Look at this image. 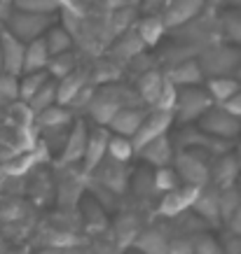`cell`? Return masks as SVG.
<instances>
[{
  "label": "cell",
  "instance_id": "16",
  "mask_svg": "<svg viewBox=\"0 0 241 254\" xmlns=\"http://www.w3.org/2000/svg\"><path fill=\"white\" fill-rule=\"evenodd\" d=\"M0 47H2V72L21 75L23 59H26V42L12 35L7 28H0Z\"/></svg>",
  "mask_w": 241,
  "mask_h": 254
},
{
  "label": "cell",
  "instance_id": "47",
  "mask_svg": "<svg viewBox=\"0 0 241 254\" xmlns=\"http://www.w3.org/2000/svg\"><path fill=\"white\" fill-rule=\"evenodd\" d=\"M234 152H237V156H239V159H241V138L237 140V145H234Z\"/></svg>",
  "mask_w": 241,
  "mask_h": 254
},
{
  "label": "cell",
  "instance_id": "18",
  "mask_svg": "<svg viewBox=\"0 0 241 254\" xmlns=\"http://www.w3.org/2000/svg\"><path fill=\"white\" fill-rule=\"evenodd\" d=\"M148 115V110H143V105H131V108H122L113 117V122L108 124L110 133H117V135H126V138H133L138 133L140 124Z\"/></svg>",
  "mask_w": 241,
  "mask_h": 254
},
{
  "label": "cell",
  "instance_id": "45",
  "mask_svg": "<svg viewBox=\"0 0 241 254\" xmlns=\"http://www.w3.org/2000/svg\"><path fill=\"white\" fill-rule=\"evenodd\" d=\"M9 12H12V0H0V28L5 26Z\"/></svg>",
  "mask_w": 241,
  "mask_h": 254
},
{
  "label": "cell",
  "instance_id": "42",
  "mask_svg": "<svg viewBox=\"0 0 241 254\" xmlns=\"http://www.w3.org/2000/svg\"><path fill=\"white\" fill-rule=\"evenodd\" d=\"M220 245H223L225 254H241V236L232 231H225L220 236Z\"/></svg>",
  "mask_w": 241,
  "mask_h": 254
},
{
  "label": "cell",
  "instance_id": "1",
  "mask_svg": "<svg viewBox=\"0 0 241 254\" xmlns=\"http://www.w3.org/2000/svg\"><path fill=\"white\" fill-rule=\"evenodd\" d=\"M131 105H145L140 100L138 91L126 84H117V82H108L106 86L96 89L92 105L87 110V115L94 119V124L99 126H108L113 122V117L122 108H131Z\"/></svg>",
  "mask_w": 241,
  "mask_h": 254
},
{
  "label": "cell",
  "instance_id": "26",
  "mask_svg": "<svg viewBox=\"0 0 241 254\" xmlns=\"http://www.w3.org/2000/svg\"><path fill=\"white\" fill-rule=\"evenodd\" d=\"M140 229H143V226H140L136 215H129V212L120 215L115 219V243L120 247H131L136 236L140 233Z\"/></svg>",
  "mask_w": 241,
  "mask_h": 254
},
{
  "label": "cell",
  "instance_id": "43",
  "mask_svg": "<svg viewBox=\"0 0 241 254\" xmlns=\"http://www.w3.org/2000/svg\"><path fill=\"white\" fill-rule=\"evenodd\" d=\"M171 0H140V7L145 14H164Z\"/></svg>",
  "mask_w": 241,
  "mask_h": 254
},
{
  "label": "cell",
  "instance_id": "3",
  "mask_svg": "<svg viewBox=\"0 0 241 254\" xmlns=\"http://www.w3.org/2000/svg\"><path fill=\"white\" fill-rule=\"evenodd\" d=\"M211 161L213 156L202 149H176L173 168L185 185L206 187L211 185Z\"/></svg>",
  "mask_w": 241,
  "mask_h": 254
},
{
  "label": "cell",
  "instance_id": "29",
  "mask_svg": "<svg viewBox=\"0 0 241 254\" xmlns=\"http://www.w3.org/2000/svg\"><path fill=\"white\" fill-rule=\"evenodd\" d=\"M220 31L232 45L241 47V7L227 9L225 14L220 16Z\"/></svg>",
  "mask_w": 241,
  "mask_h": 254
},
{
  "label": "cell",
  "instance_id": "5",
  "mask_svg": "<svg viewBox=\"0 0 241 254\" xmlns=\"http://www.w3.org/2000/svg\"><path fill=\"white\" fill-rule=\"evenodd\" d=\"M216 103L211 98V93L202 86H180L178 89V100H176V108H173V117L180 126L187 124H197L202 119V115L209 108H213Z\"/></svg>",
  "mask_w": 241,
  "mask_h": 254
},
{
  "label": "cell",
  "instance_id": "28",
  "mask_svg": "<svg viewBox=\"0 0 241 254\" xmlns=\"http://www.w3.org/2000/svg\"><path fill=\"white\" fill-rule=\"evenodd\" d=\"M45 42H47V49H49L52 56L73 49V35H70L68 28H61V26H52V28L45 33Z\"/></svg>",
  "mask_w": 241,
  "mask_h": 254
},
{
  "label": "cell",
  "instance_id": "2",
  "mask_svg": "<svg viewBox=\"0 0 241 254\" xmlns=\"http://www.w3.org/2000/svg\"><path fill=\"white\" fill-rule=\"evenodd\" d=\"M199 63L206 77H223V75H237L241 65V47L239 45H213L204 47L199 54Z\"/></svg>",
  "mask_w": 241,
  "mask_h": 254
},
{
  "label": "cell",
  "instance_id": "6",
  "mask_svg": "<svg viewBox=\"0 0 241 254\" xmlns=\"http://www.w3.org/2000/svg\"><path fill=\"white\" fill-rule=\"evenodd\" d=\"M197 126L206 131L209 135H216L220 140H230L237 142L241 138V117L234 115L232 110H227L225 105H213L202 115V119L197 122Z\"/></svg>",
  "mask_w": 241,
  "mask_h": 254
},
{
  "label": "cell",
  "instance_id": "46",
  "mask_svg": "<svg viewBox=\"0 0 241 254\" xmlns=\"http://www.w3.org/2000/svg\"><path fill=\"white\" fill-rule=\"evenodd\" d=\"M225 2H230V0H206V7L216 9V7H223Z\"/></svg>",
  "mask_w": 241,
  "mask_h": 254
},
{
  "label": "cell",
  "instance_id": "24",
  "mask_svg": "<svg viewBox=\"0 0 241 254\" xmlns=\"http://www.w3.org/2000/svg\"><path fill=\"white\" fill-rule=\"evenodd\" d=\"M169 31L166 23H164L162 14H145L136 26V33L140 35L143 45L145 47H155L159 40L164 38V33Z\"/></svg>",
  "mask_w": 241,
  "mask_h": 254
},
{
  "label": "cell",
  "instance_id": "13",
  "mask_svg": "<svg viewBox=\"0 0 241 254\" xmlns=\"http://www.w3.org/2000/svg\"><path fill=\"white\" fill-rule=\"evenodd\" d=\"M136 156H140L143 161L152 166V168H164V166H173V159H176V142L173 138L166 133V135H159V138L150 140L148 145H143L136 152Z\"/></svg>",
  "mask_w": 241,
  "mask_h": 254
},
{
  "label": "cell",
  "instance_id": "32",
  "mask_svg": "<svg viewBox=\"0 0 241 254\" xmlns=\"http://www.w3.org/2000/svg\"><path fill=\"white\" fill-rule=\"evenodd\" d=\"M78 65H75V56L73 52H63V54H56L49 59V65H47V72L52 75V79H63L68 77L70 72H75Z\"/></svg>",
  "mask_w": 241,
  "mask_h": 254
},
{
  "label": "cell",
  "instance_id": "41",
  "mask_svg": "<svg viewBox=\"0 0 241 254\" xmlns=\"http://www.w3.org/2000/svg\"><path fill=\"white\" fill-rule=\"evenodd\" d=\"M169 254H195V236H173L169 240Z\"/></svg>",
  "mask_w": 241,
  "mask_h": 254
},
{
  "label": "cell",
  "instance_id": "14",
  "mask_svg": "<svg viewBox=\"0 0 241 254\" xmlns=\"http://www.w3.org/2000/svg\"><path fill=\"white\" fill-rule=\"evenodd\" d=\"M206 9V0H171L164 9V23L166 28H183L185 23L197 21V16Z\"/></svg>",
  "mask_w": 241,
  "mask_h": 254
},
{
  "label": "cell",
  "instance_id": "15",
  "mask_svg": "<svg viewBox=\"0 0 241 254\" xmlns=\"http://www.w3.org/2000/svg\"><path fill=\"white\" fill-rule=\"evenodd\" d=\"M192 212L202 217L211 229H213V226H223V215H220V189L218 187H213V185L202 187L199 193H197L195 205H192Z\"/></svg>",
  "mask_w": 241,
  "mask_h": 254
},
{
  "label": "cell",
  "instance_id": "17",
  "mask_svg": "<svg viewBox=\"0 0 241 254\" xmlns=\"http://www.w3.org/2000/svg\"><path fill=\"white\" fill-rule=\"evenodd\" d=\"M166 77L180 89V86L202 84L204 79H206V75H204L199 59H180V61H173V65L166 72Z\"/></svg>",
  "mask_w": 241,
  "mask_h": 254
},
{
  "label": "cell",
  "instance_id": "8",
  "mask_svg": "<svg viewBox=\"0 0 241 254\" xmlns=\"http://www.w3.org/2000/svg\"><path fill=\"white\" fill-rule=\"evenodd\" d=\"M173 122H176L173 112H169V110L150 108L148 115H145V119H143V124H140L138 133L131 138L133 140V147H136V152H138L143 145H148L150 140L159 138V135H166V133H169V128L173 126Z\"/></svg>",
  "mask_w": 241,
  "mask_h": 254
},
{
  "label": "cell",
  "instance_id": "12",
  "mask_svg": "<svg viewBox=\"0 0 241 254\" xmlns=\"http://www.w3.org/2000/svg\"><path fill=\"white\" fill-rule=\"evenodd\" d=\"M241 173V159L237 156V152H225V154L213 156L211 161V185L218 187V189H227L234 187L239 180Z\"/></svg>",
  "mask_w": 241,
  "mask_h": 254
},
{
  "label": "cell",
  "instance_id": "48",
  "mask_svg": "<svg viewBox=\"0 0 241 254\" xmlns=\"http://www.w3.org/2000/svg\"><path fill=\"white\" fill-rule=\"evenodd\" d=\"M234 77H237V79H239V82H241V65H239V68H237V75H234Z\"/></svg>",
  "mask_w": 241,
  "mask_h": 254
},
{
  "label": "cell",
  "instance_id": "21",
  "mask_svg": "<svg viewBox=\"0 0 241 254\" xmlns=\"http://www.w3.org/2000/svg\"><path fill=\"white\" fill-rule=\"evenodd\" d=\"M206 91L216 105H225L241 91V82L234 75H223V77H206Z\"/></svg>",
  "mask_w": 241,
  "mask_h": 254
},
{
  "label": "cell",
  "instance_id": "39",
  "mask_svg": "<svg viewBox=\"0 0 241 254\" xmlns=\"http://www.w3.org/2000/svg\"><path fill=\"white\" fill-rule=\"evenodd\" d=\"M14 9H26V12H42V14H54L59 9V0H12Z\"/></svg>",
  "mask_w": 241,
  "mask_h": 254
},
{
  "label": "cell",
  "instance_id": "33",
  "mask_svg": "<svg viewBox=\"0 0 241 254\" xmlns=\"http://www.w3.org/2000/svg\"><path fill=\"white\" fill-rule=\"evenodd\" d=\"M143 49H145V45H143L140 35H138V33H133V31H129V33H124V35H122L120 45H115L113 54L122 56V59H131V61H133V59H136Z\"/></svg>",
  "mask_w": 241,
  "mask_h": 254
},
{
  "label": "cell",
  "instance_id": "23",
  "mask_svg": "<svg viewBox=\"0 0 241 254\" xmlns=\"http://www.w3.org/2000/svg\"><path fill=\"white\" fill-rule=\"evenodd\" d=\"M49 49H47L45 38H38L33 42H26V59H23V72H38V70H47L49 65ZM21 72V75H23Z\"/></svg>",
  "mask_w": 241,
  "mask_h": 254
},
{
  "label": "cell",
  "instance_id": "51",
  "mask_svg": "<svg viewBox=\"0 0 241 254\" xmlns=\"http://www.w3.org/2000/svg\"><path fill=\"white\" fill-rule=\"evenodd\" d=\"M0 72H2V47H0Z\"/></svg>",
  "mask_w": 241,
  "mask_h": 254
},
{
  "label": "cell",
  "instance_id": "40",
  "mask_svg": "<svg viewBox=\"0 0 241 254\" xmlns=\"http://www.w3.org/2000/svg\"><path fill=\"white\" fill-rule=\"evenodd\" d=\"M176 100H178V86L173 84L171 79L166 77V82H164L162 91H159V98H157V103L152 105L155 110H169V112H173V108H176Z\"/></svg>",
  "mask_w": 241,
  "mask_h": 254
},
{
  "label": "cell",
  "instance_id": "27",
  "mask_svg": "<svg viewBox=\"0 0 241 254\" xmlns=\"http://www.w3.org/2000/svg\"><path fill=\"white\" fill-rule=\"evenodd\" d=\"M16 100H21V75L0 72V105L7 108Z\"/></svg>",
  "mask_w": 241,
  "mask_h": 254
},
{
  "label": "cell",
  "instance_id": "30",
  "mask_svg": "<svg viewBox=\"0 0 241 254\" xmlns=\"http://www.w3.org/2000/svg\"><path fill=\"white\" fill-rule=\"evenodd\" d=\"M133 154H136V147H133L131 138H126V135H117V133L110 135V145H108V156L110 159L122 161V163H129Z\"/></svg>",
  "mask_w": 241,
  "mask_h": 254
},
{
  "label": "cell",
  "instance_id": "9",
  "mask_svg": "<svg viewBox=\"0 0 241 254\" xmlns=\"http://www.w3.org/2000/svg\"><path fill=\"white\" fill-rule=\"evenodd\" d=\"M89 126L85 119H75L73 128H70L68 138L63 142V149L59 154V166H80L85 159V149H87V140H89Z\"/></svg>",
  "mask_w": 241,
  "mask_h": 254
},
{
  "label": "cell",
  "instance_id": "7",
  "mask_svg": "<svg viewBox=\"0 0 241 254\" xmlns=\"http://www.w3.org/2000/svg\"><path fill=\"white\" fill-rule=\"evenodd\" d=\"M202 187H195V185H183L171 189V191L162 193V198H159V205H157V212L166 219H173V217L183 215L187 210H192L197 200V193H199Z\"/></svg>",
  "mask_w": 241,
  "mask_h": 254
},
{
  "label": "cell",
  "instance_id": "50",
  "mask_svg": "<svg viewBox=\"0 0 241 254\" xmlns=\"http://www.w3.org/2000/svg\"><path fill=\"white\" fill-rule=\"evenodd\" d=\"M237 189H239V193H241V173H239V180H237Z\"/></svg>",
  "mask_w": 241,
  "mask_h": 254
},
{
  "label": "cell",
  "instance_id": "37",
  "mask_svg": "<svg viewBox=\"0 0 241 254\" xmlns=\"http://www.w3.org/2000/svg\"><path fill=\"white\" fill-rule=\"evenodd\" d=\"M241 205V193L234 187H227V189H220V215H223V226L230 217L234 215V210Z\"/></svg>",
  "mask_w": 241,
  "mask_h": 254
},
{
  "label": "cell",
  "instance_id": "36",
  "mask_svg": "<svg viewBox=\"0 0 241 254\" xmlns=\"http://www.w3.org/2000/svg\"><path fill=\"white\" fill-rule=\"evenodd\" d=\"M82 217H85L87 226H94V224H96V229L106 226V208L92 196L82 200Z\"/></svg>",
  "mask_w": 241,
  "mask_h": 254
},
{
  "label": "cell",
  "instance_id": "38",
  "mask_svg": "<svg viewBox=\"0 0 241 254\" xmlns=\"http://www.w3.org/2000/svg\"><path fill=\"white\" fill-rule=\"evenodd\" d=\"M195 254H225V250L220 245V238L206 231H199L195 233Z\"/></svg>",
  "mask_w": 241,
  "mask_h": 254
},
{
  "label": "cell",
  "instance_id": "19",
  "mask_svg": "<svg viewBox=\"0 0 241 254\" xmlns=\"http://www.w3.org/2000/svg\"><path fill=\"white\" fill-rule=\"evenodd\" d=\"M169 240L171 238L164 233V229L150 226V229H140L131 247L140 254H169Z\"/></svg>",
  "mask_w": 241,
  "mask_h": 254
},
{
  "label": "cell",
  "instance_id": "35",
  "mask_svg": "<svg viewBox=\"0 0 241 254\" xmlns=\"http://www.w3.org/2000/svg\"><path fill=\"white\" fill-rule=\"evenodd\" d=\"M183 185L180 175L176 173L173 166H164V168H155V189L157 193H166Z\"/></svg>",
  "mask_w": 241,
  "mask_h": 254
},
{
  "label": "cell",
  "instance_id": "22",
  "mask_svg": "<svg viewBox=\"0 0 241 254\" xmlns=\"http://www.w3.org/2000/svg\"><path fill=\"white\" fill-rule=\"evenodd\" d=\"M85 191V180L75 175H61L56 187V200L63 208H78L80 196Z\"/></svg>",
  "mask_w": 241,
  "mask_h": 254
},
{
  "label": "cell",
  "instance_id": "4",
  "mask_svg": "<svg viewBox=\"0 0 241 254\" xmlns=\"http://www.w3.org/2000/svg\"><path fill=\"white\" fill-rule=\"evenodd\" d=\"M54 26V14H42V12H26L14 9L7 14V21L2 28H7L12 35H16L23 42H33L38 38H45V33Z\"/></svg>",
  "mask_w": 241,
  "mask_h": 254
},
{
  "label": "cell",
  "instance_id": "49",
  "mask_svg": "<svg viewBox=\"0 0 241 254\" xmlns=\"http://www.w3.org/2000/svg\"><path fill=\"white\" fill-rule=\"evenodd\" d=\"M124 254H140V252H138V250H133V247H131V250H126Z\"/></svg>",
  "mask_w": 241,
  "mask_h": 254
},
{
  "label": "cell",
  "instance_id": "44",
  "mask_svg": "<svg viewBox=\"0 0 241 254\" xmlns=\"http://www.w3.org/2000/svg\"><path fill=\"white\" fill-rule=\"evenodd\" d=\"M225 229H227V231L239 233V236H241V205H239L237 210H234V215L225 222Z\"/></svg>",
  "mask_w": 241,
  "mask_h": 254
},
{
  "label": "cell",
  "instance_id": "20",
  "mask_svg": "<svg viewBox=\"0 0 241 254\" xmlns=\"http://www.w3.org/2000/svg\"><path fill=\"white\" fill-rule=\"evenodd\" d=\"M164 82H166V75H162L159 70H145V72H140L138 77H136V91H138L140 100L152 108L159 98V91H162Z\"/></svg>",
  "mask_w": 241,
  "mask_h": 254
},
{
  "label": "cell",
  "instance_id": "34",
  "mask_svg": "<svg viewBox=\"0 0 241 254\" xmlns=\"http://www.w3.org/2000/svg\"><path fill=\"white\" fill-rule=\"evenodd\" d=\"M47 79H52V75L47 70H38V72H23L21 75V100H31L35 93L42 89Z\"/></svg>",
  "mask_w": 241,
  "mask_h": 254
},
{
  "label": "cell",
  "instance_id": "11",
  "mask_svg": "<svg viewBox=\"0 0 241 254\" xmlns=\"http://www.w3.org/2000/svg\"><path fill=\"white\" fill-rule=\"evenodd\" d=\"M89 177H92L94 182H99V185H103L106 189H110V191H115V193H122L126 187H129L126 163L115 161V159H110V156H106L101 161V166L94 170Z\"/></svg>",
  "mask_w": 241,
  "mask_h": 254
},
{
  "label": "cell",
  "instance_id": "31",
  "mask_svg": "<svg viewBox=\"0 0 241 254\" xmlns=\"http://www.w3.org/2000/svg\"><path fill=\"white\" fill-rule=\"evenodd\" d=\"M26 103H28V108H31L35 115L47 108H52L54 103H59V98H56V79H47L45 84H42V89H40L31 100H26Z\"/></svg>",
  "mask_w": 241,
  "mask_h": 254
},
{
  "label": "cell",
  "instance_id": "25",
  "mask_svg": "<svg viewBox=\"0 0 241 254\" xmlns=\"http://www.w3.org/2000/svg\"><path fill=\"white\" fill-rule=\"evenodd\" d=\"M92 79L87 75L85 70H75V72H70L68 77L63 79H56V98L61 105H68L70 100L78 96V91L82 89L85 84H89Z\"/></svg>",
  "mask_w": 241,
  "mask_h": 254
},
{
  "label": "cell",
  "instance_id": "10",
  "mask_svg": "<svg viewBox=\"0 0 241 254\" xmlns=\"http://www.w3.org/2000/svg\"><path fill=\"white\" fill-rule=\"evenodd\" d=\"M110 128L108 126H99L89 131V140H87V149H85V159H82V170L87 175H92L94 170L101 166V161L108 156V145H110Z\"/></svg>",
  "mask_w": 241,
  "mask_h": 254
}]
</instances>
